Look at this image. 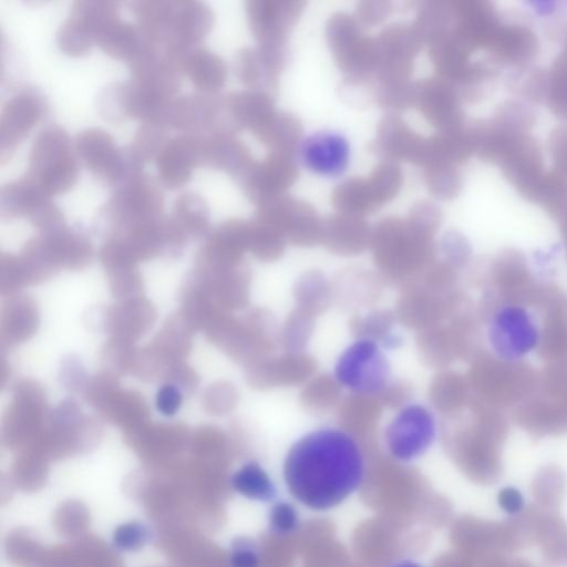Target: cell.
I'll return each mask as SVG.
<instances>
[{
    "instance_id": "1",
    "label": "cell",
    "mask_w": 567,
    "mask_h": 567,
    "mask_svg": "<svg viewBox=\"0 0 567 567\" xmlns=\"http://www.w3.org/2000/svg\"><path fill=\"white\" fill-rule=\"evenodd\" d=\"M363 477L364 457L358 442L336 427L305 434L289 447L284 461V478L290 494L318 512L344 502Z\"/></svg>"
},
{
    "instance_id": "2",
    "label": "cell",
    "mask_w": 567,
    "mask_h": 567,
    "mask_svg": "<svg viewBox=\"0 0 567 567\" xmlns=\"http://www.w3.org/2000/svg\"><path fill=\"white\" fill-rule=\"evenodd\" d=\"M68 133L59 125L42 127L28 155L27 175L50 197L68 192L78 178V162Z\"/></svg>"
},
{
    "instance_id": "3",
    "label": "cell",
    "mask_w": 567,
    "mask_h": 567,
    "mask_svg": "<svg viewBox=\"0 0 567 567\" xmlns=\"http://www.w3.org/2000/svg\"><path fill=\"white\" fill-rule=\"evenodd\" d=\"M360 27L354 16L336 12L324 28L326 40L338 68L357 84L373 75L377 63L375 41Z\"/></svg>"
},
{
    "instance_id": "4",
    "label": "cell",
    "mask_w": 567,
    "mask_h": 567,
    "mask_svg": "<svg viewBox=\"0 0 567 567\" xmlns=\"http://www.w3.org/2000/svg\"><path fill=\"white\" fill-rule=\"evenodd\" d=\"M74 152L83 166L99 181L115 188L124 179L143 172L127 146L120 148L102 128L90 127L76 134Z\"/></svg>"
},
{
    "instance_id": "5",
    "label": "cell",
    "mask_w": 567,
    "mask_h": 567,
    "mask_svg": "<svg viewBox=\"0 0 567 567\" xmlns=\"http://www.w3.org/2000/svg\"><path fill=\"white\" fill-rule=\"evenodd\" d=\"M375 41L377 63L373 76L378 86L411 83L414 58L424 44L413 23H393Z\"/></svg>"
},
{
    "instance_id": "6",
    "label": "cell",
    "mask_w": 567,
    "mask_h": 567,
    "mask_svg": "<svg viewBox=\"0 0 567 567\" xmlns=\"http://www.w3.org/2000/svg\"><path fill=\"white\" fill-rule=\"evenodd\" d=\"M334 377L344 388L361 394H375L390 379V364L378 343L359 339L340 354Z\"/></svg>"
},
{
    "instance_id": "7",
    "label": "cell",
    "mask_w": 567,
    "mask_h": 567,
    "mask_svg": "<svg viewBox=\"0 0 567 567\" xmlns=\"http://www.w3.org/2000/svg\"><path fill=\"white\" fill-rule=\"evenodd\" d=\"M163 207L161 189L142 172L118 184L102 210L115 223L141 225L159 218Z\"/></svg>"
},
{
    "instance_id": "8",
    "label": "cell",
    "mask_w": 567,
    "mask_h": 567,
    "mask_svg": "<svg viewBox=\"0 0 567 567\" xmlns=\"http://www.w3.org/2000/svg\"><path fill=\"white\" fill-rule=\"evenodd\" d=\"M487 338L497 357L515 361L537 347L539 329L528 310L517 305H507L492 316Z\"/></svg>"
},
{
    "instance_id": "9",
    "label": "cell",
    "mask_w": 567,
    "mask_h": 567,
    "mask_svg": "<svg viewBox=\"0 0 567 567\" xmlns=\"http://www.w3.org/2000/svg\"><path fill=\"white\" fill-rule=\"evenodd\" d=\"M436 421L424 405L411 403L402 408L388 424L384 432L390 454L409 462L421 456L433 443Z\"/></svg>"
},
{
    "instance_id": "10",
    "label": "cell",
    "mask_w": 567,
    "mask_h": 567,
    "mask_svg": "<svg viewBox=\"0 0 567 567\" xmlns=\"http://www.w3.org/2000/svg\"><path fill=\"white\" fill-rule=\"evenodd\" d=\"M299 0H249L246 14L250 31L264 48H286V41L305 7Z\"/></svg>"
},
{
    "instance_id": "11",
    "label": "cell",
    "mask_w": 567,
    "mask_h": 567,
    "mask_svg": "<svg viewBox=\"0 0 567 567\" xmlns=\"http://www.w3.org/2000/svg\"><path fill=\"white\" fill-rule=\"evenodd\" d=\"M257 220L287 231L298 243H310L321 234V221L316 209L308 203L288 194L257 204Z\"/></svg>"
},
{
    "instance_id": "12",
    "label": "cell",
    "mask_w": 567,
    "mask_h": 567,
    "mask_svg": "<svg viewBox=\"0 0 567 567\" xmlns=\"http://www.w3.org/2000/svg\"><path fill=\"white\" fill-rule=\"evenodd\" d=\"M298 175L295 153L270 152L261 162H255L238 183L246 197L257 205L286 194Z\"/></svg>"
},
{
    "instance_id": "13",
    "label": "cell",
    "mask_w": 567,
    "mask_h": 567,
    "mask_svg": "<svg viewBox=\"0 0 567 567\" xmlns=\"http://www.w3.org/2000/svg\"><path fill=\"white\" fill-rule=\"evenodd\" d=\"M460 100L458 89L437 75L415 82L413 106L437 128V132L464 127Z\"/></svg>"
},
{
    "instance_id": "14",
    "label": "cell",
    "mask_w": 567,
    "mask_h": 567,
    "mask_svg": "<svg viewBox=\"0 0 567 567\" xmlns=\"http://www.w3.org/2000/svg\"><path fill=\"white\" fill-rule=\"evenodd\" d=\"M42 94L24 89L6 101L0 113V161L9 159L16 146L45 112Z\"/></svg>"
},
{
    "instance_id": "15",
    "label": "cell",
    "mask_w": 567,
    "mask_h": 567,
    "mask_svg": "<svg viewBox=\"0 0 567 567\" xmlns=\"http://www.w3.org/2000/svg\"><path fill=\"white\" fill-rule=\"evenodd\" d=\"M288 60L286 48H243L235 58V73L248 90L277 93L279 73Z\"/></svg>"
},
{
    "instance_id": "16",
    "label": "cell",
    "mask_w": 567,
    "mask_h": 567,
    "mask_svg": "<svg viewBox=\"0 0 567 567\" xmlns=\"http://www.w3.org/2000/svg\"><path fill=\"white\" fill-rule=\"evenodd\" d=\"M202 135L179 134L167 141L155 159L161 184L174 190L185 185L200 166Z\"/></svg>"
},
{
    "instance_id": "17",
    "label": "cell",
    "mask_w": 567,
    "mask_h": 567,
    "mask_svg": "<svg viewBox=\"0 0 567 567\" xmlns=\"http://www.w3.org/2000/svg\"><path fill=\"white\" fill-rule=\"evenodd\" d=\"M425 137L413 131L400 116H384L377 130L370 150L390 162H410L420 164Z\"/></svg>"
},
{
    "instance_id": "18",
    "label": "cell",
    "mask_w": 567,
    "mask_h": 567,
    "mask_svg": "<svg viewBox=\"0 0 567 567\" xmlns=\"http://www.w3.org/2000/svg\"><path fill=\"white\" fill-rule=\"evenodd\" d=\"M300 156L311 172L322 176H337L349 164L350 146L338 133L319 132L301 142Z\"/></svg>"
},
{
    "instance_id": "19",
    "label": "cell",
    "mask_w": 567,
    "mask_h": 567,
    "mask_svg": "<svg viewBox=\"0 0 567 567\" xmlns=\"http://www.w3.org/2000/svg\"><path fill=\"white\" fill-rule=\"evenodd\" d=\"M254 163L249 148L236 135H202L200 166L239 179Z\"/></svg>"
},
{
    "instance_id": "20",
    "label": "cell",
    "mask_w": 567,
    "mask_h": 567,
    "mask_svg": "<svg viewBox=\"0 0 567 567\" xmlns=\"http://www.w3.org/2000/svg\"><path fill=\"white\" fill-rule=\"evenodd\" d=\"M179 72L186 75L198 92L219 93L227 81L228 70L225 61L216 53L194 48L179 60Z\"/></svg>"
},
{
    "instance_id": "21",
    "label": "cell",
    "mask_w": 567,
    "mask_h": 567,
    "mask_svg": "<svg viewBox=\"0 0 567 567\" xmlns=\"http://www.w3.org/2000/svg\"><path fill=\"white\" fill-rule=\"evenodd\" d=\"M538 42L533 31L524 25H502L494 32L486 50L511 64H524L533 60Z\"/></svg>"
},
{
    "instance_id": "22",
    "label": "cell",
    "mask_w": 567,
    "mask_h": 567,
    "mask_svg": "<svg viewBox=\"0 0 567 567\" xmlns=\"http://www.w3.org/2000/svg\"><path fill=\"white\" fill-rule=\"evenodd\" d=\"M226 101L239 131L246 128L252 134L276 113L272 96L260 91L233 92L226 95Z\"/></svg>"
},
{
    "instance_id": "23",
    "label": "cell",
    "mask_w": 567,
    "mask_h": 567,
    "mask_svg": "<svg viewBox=\"0 0 567 567\" xmlns=\"http://www.w3.org/2000/svg\"><path fill=\"white\" fill-rule=\"evenodd\" d=\"M48 200L51 197L27 174L0 189V210L2 216L9 218L22 215L29 218Z\"/></svg>"
},
{
    "instance_id": "24",
    "label": "cell",
    "mask_w": 567,
    "mask_h": 567,
    "mask_svg": "<svg viewBox=\"0 0 567 567\" xmlns=\"http://www.w3.org/2000/svg\"><path fill=\"white\" fill-rule=\"evenodd\" d=\"M117 1L76 0L70 6L66 19L79 27L94 43L99 35L118 17Z\"/></svg>"
},
{
    "instance_id": "25",
    "label": "cell",
    "mask_w": 567,
    "mask_h": 567,
    "mask_svg": "<svg viewBox=\"0 0 567 567\" xmlns=\"http://www.w3.org/2000/svg\"><path fill=\"white\" fill-rule=\"evenodd\" d=\"M254 135L270 152L295 153L301 144L302 124L297 116L276 111Z\"/></svg>"
},
{
    "instance_id": "26",
    "label": "cell",
    "mask_w": 567,
    "mask_h": 567,
    "mask_svg": "<svg viewBox=\"0 0 567 567\" xmlns=\"http://www.w3.org/2000/svg\"><path fill=\"white\" fill-rule=\"evenodd\" d=\"M331 202L338 213L358 217L381 207L368 179L363 177H350L339 183L332 190Z\"/></svg>"
},
{
    "instance_id": "27",
    "label": "cell",
    "mask_w": 567,
    "mask_h": 567,
    "mask_svg": "<svg viewBox=\"0 0 567 567\" xmlns=\"http://www.w3.org/2000/svg\"><path fill=\"white\" fill-rule=\"evenodd\" d=\"M145 42L136 25L118 18L99 35L95 43L111 58L130 63L141 53Z\"/></svg>"
},
{
    "instance_id": "28",
    "label": "cell",
    "mask_w": 567,
    "mask_h": 567,
    "mask_svg": "<svg viewBox=\"0 0 567 567\" xmlns=\"http://www.w3.org/2000/svg\"><path fill=\"white\" fill-rule=\"evenodd\" d=\"M453 22L451 1H426L417 9L413 27L423 43L430 45L447 33Z\"/></svg>"
},
{
    "instance_id": "29",
    "label": "cell",
    "mask_w": 567,
    "mask_h": 567,
    "mask_svg": "<svg viewBox=\"0 0 567 567\" xmlns=\"http://www.w3.org/2000/svg\"><path fill=\"white\" fill-rule=\"evenodd\" d=\"M369 225L362 217L338 214L323 221L322 235L333 246H361L368 238Z\"/></svg>"
},
{
    "instance_id": "30",
    "label": "cell",
    "mask_w": 567,
    "mask_h": 567,
    "mask_svg": "<svg viewBox=\"0 0 567 567\" xmlns=\"http://www.w3.org/2000/svg\"><path fill=\"white\" fill-rule=\"evenodd\" d=\"M233 488L246 498L267 502L276 494L268 473L256 462H248L231 476Z\"/></svg>"
},
{
    "instance_id": "31",
    "label": "cell",
    "mask_w": 567,
    "mask_h": 567,
    "mask_svg": "<svg viewBox=\"0 0 567 567\" xmlns=\"http://www.w3.org/2000/svg\"><path fill=\"white\" fill-rule=\"evenodd\" d=\"M172 221L190 230L200 231L208 225V207L194 192L178 195L172 206Z\"/></svg>"
},
{
    "instance_id": "32",
    "label": "cell",
    "mask_w": 567,
    "mask_h": 567,
    "mask_svg": "<svg viewBox=\"0 0 567 567\" xmlns=\"http://www.w3.org/2000/svg\"><path fill=\"white\" fill-rule=\"evenodd\" d=\"M167 128L154 123H142L135 131L132 143L127 146L130 153L143 165L155 161L167 143Z\"/></svg>"
},
{
    "instance_id": "33",
    "label": "cell",
    "mask_w": 567,
    "mask_h": 567,
    "mask_svg": "<svg viewBox=\"0 0 567 567\" xmlns=\"http://www.w3.org/2000/svg\"><path fill=\"white\" fill-rule=\"evenodd\" d=\"M367 179L378 203L382 206L400 193L403 185V173L396 163L382 161Z\"/></svg>"
},
{
    "instance_id": "34",
    "label": "cell",
    "mask_w": 567,
    "mask_h": 567,
    "mask_svg": "<svg viewBox=\"0 0 567 567\" xmlns=\"http://www.w3.org/2000/svg\"><path fill=\"white\" fill-rule=\"evenodd\" d=\"M423 179L429 192L439 199L455 197L462 187V178L456 165L425 167Z\"/></svg>"
},
{
    "instance_id": "35",
    "label": "cell",
    "mask_w": 567,
    "mask_h": 567,
    "mask_svg": "<svg viewBox=\"0 0 567 567\" xmlns=\"http://www.w3.org/2000/svg\"><path fill=\"white\" fill-rule=\"evenodd\" d=\"M546 100L554 114L567 120V43L548 74Z\"/></svg>"
},
{
    "instance_id": "36",
    "label": "cell",
    "mask_w": 567,
    "mask_h": 567,
    "mask_svg": "<svg viewBox=\"0 0 567 567\" xmlns=\"http://www.w3.org/2000/svg\"><path fill=\"white\" fill-rule=\"evenodd\" d=\"M125 90L126 82H114L97 93L95 110L104 121L115 124L128 118Z\"/></svg>"
},
{
    "instance_id": "37",
    "label": "cell",
    "mask_w": 567,
    "mask_h": 567,
    "mask_svg": "<svg viewBox=\"0 0 567 567\" xmlns=\"http://www.w3.org/2000/svg\"><path fill=\"white\" fill-rule=\"evenodd\" d=\"M151 540V530L146 524L130 520L118 525L112 534L113 547L123 553L142 549Z\"/></svg>"
},
{
    "instance_id": "38",
    "label": "cell",
    "mask_w": 567,
    "mask_h": 567,
    "mask_svg": "<svg viewBox=\"0 0 567 567\" xmlns=\"http://www.w3.org/2000/svg\"><path fill=\"white\" fill-rule=\"evenodd\" d=\"M55 43L64 54L81 56L91 49L94 41L80 28L65 19L56 30Z\"/></svg>"
},
{
    "instance_id": "39",
    "label": "cell",
    "mask_w": 567,
    "mask_h": 567,
    "mask_svg": "<svg viewBox=\"0 0 567 567\" xmlns=\"http://www.w3.org/2000/svg\"><path fill=\"white\" fill-rule=\"evenodd\" d=\"M392 12V3L384 0H370L358 3L354 18L360 25L373 27L385 20Z\"/></svg>"
},
{
    "instance_id": "40",
    "label": "cell",
    "mask_w": 567,
    "mask_h": 567,
    "mask_svg": "<svg viewBox=\"0 0 567 567\" xmlns=\"http://www.w3.org/2000/svg\"><path fill=\"white\" fill-rule=\"evenodd\" d=\"M269 524L278 534L291 533L298 525L297 512L290 504L278 503L270 511Z\"/></svg>"
},
{
    "instance_id": "41",
    "label": "cell",
    "mask_w": 567,
    "mask_h": 567,
    "mask_svg": "<svg viewBox=\"0 0 567 567\" xmlns=\"http://www.w3.org/2000/svg\"><path fill=\"white\" fill-rule=\"evenodd\" d=\"M409 218L417 226L431 233L440 224L441 210L433 203L423 200L412 207Z\"/></svg>"
},
{
    "instance_id": "42",
    "label": "cell",
    "mask_w": 567,
    "mask_h": 567,
    "mask_svg": "<svg viewBox=\"0 0 567 567\" xmlns=\"http://www.w3.org/2000/svg\"><path fill=\"white\" fill-rule=\"evenodd\" d=\"M550 150L556 172L567 177V127L556 128L550 137Z\"/></svg>"
},
{
    "instance_id": "43",
    "label": "cell",
    "mask_w": 567,
    "mask_h": 567,
    "mask_svg": "<svg viewBox=\"0 0 567 567\" xmlns=\"http://www.w3.org/2000/svg\"><path fill=\"white\" fill-rule=\"evenodd\" d=\"M229 563L231 567H258L259 556L250 543L238 540L231 548Z\"/></svg>"
},
{
    "instance_id": "44",
    "label": "cell",
    "mask_w": 567,
    "mask_h": 567,
    "mask_svg": "<svg viewBox=\"0 0 567 567\" xmlns=\"http://www.w3.org/2000/svg\"><path fill=\"white\" fill-rule=\"evenodd\" d=\"M182 403V394L174 385L162 386L156 394V408L166 416L175 414Z\"/></svg>"
},
{
    "instance_id": "45",
    "label": "cell",
    "mask_w": 567,
    "mask_h": 567,
    "mask_svg": "<svg viewBox=\"0 0 567 567\" xmlns=\"http://www.w3.org/2000/svg\"><path fill=\"white\" fill-rule=\"evenodd\" d=\"M497 503L506 514L516 515L523 511L525 499L518 488L506 486L498 492Z\"/></svg>"
},
{
    "instance_id": "46",
    "label": "cell",
    "mask_w": 567,
    "mask_h": 567,
    "mask_svg": "<svg viewBox=\"0 0 567 567\" xmlns=\"http://www.w3.org/2000/svg\"><path fill=\"white\" fill-rule=\"evenodd\" d=\"M393 567H422V566H420V565H417L415 563H411V561H406L405 560V561H401V563L394 565Z\"/></svg>"
}]
</instances>
